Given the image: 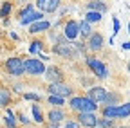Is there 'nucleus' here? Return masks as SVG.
<instances>
[{"instance_id": "9", "label": "nucleus", "mask_w": 130, "mask_h": 128, "mask_svg": "<svg viewBox=\"0 0 130 128\" xmlns=\"http://www.w3.org/2000/svg\"><path fill=\"white\" fill-rule=\"evenodd\" d=\"M78 123L85 128H96L100 126V119L96 117L94 112H89V114H79L78 116Z\"/></svg>"}, {"instance_id": "1", "label": "nucleus", "mask_w": 130, "mask_h": 128, "mask_svg": "<svg viewBox=\"0 0 130 128\" xmlns=\"http://www.w3.org/2000/svg\"><path fill=\"white\" fill-rule=\"evenodd\" d=\"M43 20V13L42 11H35V6L27 4L22 11H20V25H32Z\"/></svg>"}, {"instance_id": "10", "label": "nucleus", "mask_w": 130, "mask_h": 128, "mask_svg": "<svg viewBox=\"0 0 130 128\" xmlns=\"http://www.w3.org/2000/svg\"><path fill=\"white\" fill-rule=\"evenodd\" d=\"M107 94H108V92H107L103 87H92V88H89V92H87V98L92 99L94 103H105Z\"/></svg>"}, {"instance_id": "25", "label": "nucleus", "mask_w": 130, "mask_h": 128, "mask_svg": "<svg viewBox=\"0 0 130 128\" xmlns=\"http://www.w3.org/2000/svg\"><path fill=\"white\" fill-rule=\"evenodd\" d=\"M42 47H43V43H42V42H32V43H31V47H29V52H31V54H40Z\"/></svg>"}, {"instance_id": "3", "label": "nucleus", "mask_w": 130, "mask_h": 128, "mask_svg": "<svg viewBox=\"0 0 130 128\" xmlns=\"http://www.w3.org/2000/svg\"><path fill=\"white\" fill-rule=\"evenodd\" d=\"M103 116L107 119H121L130 116V103L118 105V106H105L103 108Z\"/></svg>"}, {"instance_id": "34", "label": "nucleus", "mask_w": 130, "mask_h": 128, "mask_svg": "<svg viewBox=\"0 0 130 128\" xmlns=\"http://www.w3.org/2000/svg\"><path fill=\"white\" fill-rule=\"evenodd\" d=\"M128 34H130V24H128Z\"/></svg>"}, {"instance_id": "14", "label": "nucleus", "mask_w": 130, "mask_h": 128, "mask_svg": "<svg viewBox=\"0 0 130 128\" xmlns=\"http://www.w3.org/2000/svg\"><path fill=\"white\" fill-rule=\"evenodd\" d=\"M54 52L63 56V58H72V45L69 43H58L54 45Z\"/></svg>"}, {"instance_id": "23", "label": "nucleus", "mask_w": 130, "mask_h": 128, "mask_svg": "<svg viewBox=\"0 0 130 128\" xmlns=\"http://www.w3.org/2000/svg\"><path fill=\"white\" fill-rule=\"evenodd\" d=\"M31 110H32V116H35V121L40 124V123H43V116H42V110L38 108V105H32L31 106Z\"/></svg>"}, {"instance_id": "35", "label": "nucleus", "mask_w": 130, "mask_h": 128, "mask_svg": "<svg viewBox=\"0 0 130 128\" xmlns=\"http://www.w3.org/2000/svg\"><path fill=\"white\" fill-rule=\"evenodd\" d=\"M125 128H126V126H125Z\"/></svg>"}, {"instance_id": "24", "label": "nucleus", "mask_w": 130, "mask_h": 128, "mask_svg": "<svg viewBox=\"0 0 130 128\" xmlns=\"http://www.w3.org/2000/svg\"><path fill=\"white\" fill-rule=\"evenodd\" d=\"M49 103L51 105H54V106H61L63 103H65V98H61V96H49Z\"/></svg>"}, {"instance_id": "19", "label": "nucleus", "mask_w": 130, "mask_h": 128, "mask_svg": "<svg viewBox=\"0 0 130 128\" xmlns=\"http://www.w3.org/2000/svg\"><path fill=\"white\" fill-rule=\"evenodd\" d=\"M11 101V92L7 88H0V108H7Z\"/></svg>"}, {"instance_id": "26", "label": "nucleus", "mask_w": 130, "mask_h": 128, "mask_svg": "<svg viewBox=\"0 0 130 128\" xmlns=\"http://www.w3.org/2000/svg\"><path fill=\"white\" fill-rule=\"evenodd\" d=\"M9 13H11V4L9 2H4L2 4V9H0V16H7Z\"/></svg>"}, {"instance_id": "30", "label": "nucleus", "mask_w": 130, "mask_h": 128, "mask_svg": "<svg viewBox=\"0 0 130 128\" xmlns=\"http://www.w3.org/2000/svg\"><path fill=\"white\" fill-rule=\"evenodd\" d=\"M112 22H114V34H118V33H119V29H121V24H119L118 18H114Z\"/></svg>"}, {"instance_id": "28", "label": "nucleus", "mask_w": 130, "mask_h": 128, "mask_svg": "<svg viewBox=\"0 0 130 128\" xmlns=\"http://www.w3.org/2000/svg\"><path fill=\"white\" fill-rule=\"evenodd\" d=\"M24 99H29V101H40L42 98L38 94H24Z\"/></svg>"}, {"instance_id": "22", "label": "nucleus", "mask_w": 130, "mask_h": 128, "mask_svg": "<svg viewBox=\"0 0 130 128\" xmlns=\"http://www.w3.org/2000/svg\"><path fill=\"white\" fill-rule=\"evenodd\" d=\"M101 16H103L101 13H96V11H89V13H87V16H85V20H87V22H90V24H94V22L98 24V22L101 20Z\"/></svg>"}, {"instance_id": "12", "label": "nucleus", "mask_w": 130, "mask_h": 128, "mask_svg": "<svg viewBox=\"0 0 130 128\" xmlns=\"http://www.w3.org/2000/svg\"><path fill=\"white\" fill-rule=\"evenodd\" d=\"M36 6L42 13H54L60 7V0H36Z\"/></svg>"}, {"instance_id": "29", "label": "nucleus", "mask_w": 130, "mask_h": 128, "mask_svg": "<svg viewBox=\"0 0 130 128\" xmlns=\"http://www.w3.org/2000/svg\"><path fill=\"white\" fill-rule=\"evenodd\" d=\"M63 128H79V123L78 121H67Z\"/></svg>"}, {"instance_id": "33", "label": "nucleus", "mask_w": 130, "mask_h": 128, "mask_svg": "<svg viewBox=\"0 0 130 128\" xmlns=\"http://www.w3.org/2000/svg\"><path fill=\"white\" fill-rule=\"evenodd\" d=\"M126 69H128V72H130V61H128V63H126Z\"/></svg>"}, {"instance_id": "11", "label": "nucleus", "mask_w": 130, "mask_h": 128, "mask_svg": "<svg viewBox=\"0 0 130 128\" xmlns=\"http://www.w3.org/2000/svg\"><path fill=\"white\" fill-rule=\"evenodd\" d=\"M43 78L49 81V85H51V83H61V81H63V72H61L58 67H47Z\"/></svg>"}, {"instance_id": "8", "label": "nucleus", "mask_w": 130, "mask_h": 128, "mask_svg": "<svg viewBox=\"0 0 130 128\" xmlns=\"http://www.w3.org/2000/svg\"><path fill=\"white\" fill-rule=\"evenodd\" d=\"M49 92H51L53 96H61V98H69V96L72 94V88L61 81V83H51V85H49Z\"/></svg>"}, {"instance_id": "5", "label": "nucleus", "mask_w": 130, "mask_h": 128, "mask_svg": "<svg viewBox=\"0 0 130 128\" xmlns=\"http://www.w3.org/2000/svg\"><path fill=\"white\" fill-rule=\"evenodd\" d=\"M6 69L13 76H22L25 72V60H22V58H7L6 60Z\"/></svg>"}, {"instance_id": "20", "label": "nucleus", "mask_w": 130, "mask_h": 128, "mask_svg": "<svg viewBox=\"0 0 130 128\" xmlns=\"http://www.w3.org/2000/svg\"><path fill=\"white\" fill-rule=\"evenodd\" d=\"M119 99H121V96L118 92H108L107 94V99H105V105L107 106H118Z\"/></svg>"}, {"instance_id": "2", "label": "nucleus", "mask_w": 130, "mask_h": 128, "mask_svg": "<svg viewBox=\"0 0 130 128\" xmlns=\"http://www.w3.org/2000/svg\"><path fill=\"white\" fill-rule=\"evenodd\" d=\"M69 105H71V108H72L74 112H78V114H89V112H94V110L98 108V105H96L92 99H89L87 96H85V98H81V96L72 98Z\"/></svg>"}, {"instance_id": "6", "label": "nucleus", "mask_w": 130, "mask_h": 128, "mask_svg": "<svg viewBox=\"0 0 130 128\" xmlns=\"http://www.w3.org/2000/svg\"><path fill=\"white\" fill-rule=\"evenodd\" d=\"M45 65L43 61L38 60V58H29L25 60V72L31 74V76H40V74H45Z\"/></svg>"}, {"instance_id": "16", "label": "nucleus", "mask_w": 130, "mask_h": 128, "mask_svg": "<svg viewBox=\"0 0 130 128\" xmlns=\"http://www.w3.org/2000/svg\"><path fill=\"white\" fill-rule=\"evenodd\" d=\"M79 34L81 38H90L94 33H92V24L87 22V20H81L79 22Z\"/></svg>"}, {"instance_id": "21", "label": "nucleus", "mask_w": 130, "mask_h": 128, "mask_svg": "<svg viewBox=\"0 0 130 128\" xmlns=\"http://www.w3.org/2000/svg\"><path fill=\"white\" fill-rule=\"evenodd\" d=\"M6 124L9 126V128H16V119H14V114L9 110V108H6Z\"/></svg>"}, {"instance_id": "4", "label": "nucleus", "mask_w": 130, "mask_h": 128, "mask_svg": "<svg viewBox=\"0 0 130 128\" xmlns=\"http://www.w3.org/2000/svg\"><path fill=\"white\" fill-rule=\"evenodd\" d=\"M87 65H89V69L100 78V79H105V78H108V69H107V65L101 61V60H98V58H87Z\"/></svg>"}, {"instance_id": "15", "label": "nucleus", "mask_w": 130, "mask_h": 128, "mask_svg": "<svg viewBox=\"0 0 130 128\" xmlns=\"http://www.w3.org/2000/svg\"><path fill=\"white\" fill-rule=\"evenodd\" d=\"M49 29H51V24H49L47 20H40V22H36V24L29 25V33H31V34H36V33H43V31H49Z\"/></svg>"}, {"instance_id": "27", "label": "nucleus", "mask_w": 130, "mask_h": 128, "mask_svg": "<svg viewBox=\"0 0 130 128\" xmlns=\"http://www.w3.org/2000/svg\"><path fill=\"white\" fill-rule=\"evenodd\" d=\"M100 126H101V128H112L114 123H112V119H107V117H105V119H100Z\"/></svg>"}, {"instance_id": "7", "label": "nucleus", "mask_w": 130, "mask_h": 128, "mask_svg": "<svg viewBox=\"0 0 130 128\" xmlns=\"http://www.w3.org/2000/svg\"><path fill=\"white\" fill-rule=\"evenodd\" d=\"M63 36H65V40H67V42L76 40V38L79 36V22L69 20L67 24H65V27H63Z\"/></svg>"}, {"instance_id": "17", "label": "nucleus", "mask_w": 130, "mask_h": 128, "mask_svg": "<svg viewBox=\"0 0 130 128\" xmlns=\"http://www.w3.org/2000/svg\"><path fill=\"white\" fill-rule=\"evenodd\" d=\"M63 119H65V112L61 108H53L51 112H49V121H51V123H56L58 124Z\"/></svg>"}, {"instance_id": "13", "label": "nucleus", "mask_w": 130, "mask_h": 128, "mask_svg": "<svg viewBox=\"0 0 130 128\" xmlns=\"http://www.w3.org/2000/svg\"><path fill=\"white\" fill-rule=\"evenodd\" d=\"M87 47H89L90 51H94V52L101 51V49H103V36H101L100 33H94V34L89 38V42H87Z\"/></svg>"}, {"instance_id": "31", "label": "nucleus", "mask_w": 130, "mask_h": 128, "mask_svg": "<svg viewBox=\"0 0 130 128\" xmlns=\"http://www.w3.org/2000/svg\"><path fill=\"white\" fill-rule=\"evenodd\" d=\"M18 121H20L22 124H29V119H27L24 114H18Z\"/></svg>"}, {"instance_id": "32", "label": "nucleus", "mask_w": 130, "mask_h": 128, "mask_svg": "<svg viewBox=\"0 0 130 128\" xmlns=\"http://www.w3.org/2000/svg\"><path fill=\"white\" fill-rule=\"evenodd\" d=\"M121 47H123V49H125V51H130V42H125V43H123Z\"/></svg>"}, {"instance_id": "18", "label": "nucleus", "mask_w": 130, "mask_h": 128, "mask_svg": "<svg viewBox=\"0 0 130 128\" xmlns=\"http://www.w3.org/2000/svg\"><path fill=\"white\" fill-rule=\"evenodd\" d=\"M87 7H89V11H96V13H101V14L107 11V6L101 2V0H92V2L87 4Z\"/></svg>"}]
</instances>
